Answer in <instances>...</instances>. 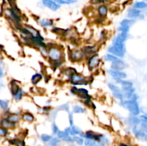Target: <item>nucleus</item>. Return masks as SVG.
I'll use <instances>...</instances> for the list:
<instances>
[{
	"label": "nucleus",
	"instance_id": "obj_39",
	"mask_svg": "<svg viewBox=\"0 0 147 146\" xmlns=\"http://www.w3.org/2000/svg\"><path fill=\"white\" fill-rule=\"evenodd\" d=\"M59 3L61 4H70L73 1V0H57Z\"/></svg>",
	"mask_w": 147,
	"mask_h": 146
},
{
	"label": "nucleus",
	"instance_id": "obj_22",
	"mask_svg": "<svg viewBox=\"0 0 147 146\" xmlns=\"http://www.w3.org/2000/svg\"><path fill=\"white\" fill-rule=\"evenodd\" d=\"M98 12L101 16L106 15V14H107L108 12V9L106 8V7H105V6H101V7H99Z\"/></svg>",
	"mask_w": 147,
	"mask_h": 146
},
{
	"label": "nucleus",
	"instance_id": "obj_14",
	"mask_svg": "<svg viewBox=\"0 0 147 146\" xmlns=\"http://www.w3.org/2000/svg\"><path fill=\"white\" fill-rule=\"evenodd\" d=\"M71 80L74 84H82L83 82H84L85 78L80 75L78 74H73L71 77Z\"/></svg>",
	"mask_w": 147,
	"mask_h": 146
},
{
	"label": "nucleus",
	"instance_id": "obj_42",
	"mask_svg": "<svg viewBox=\"0 0 147 146\" xmlns=\"http://www.w3.org/2000/svg\"><path fill=\"white\" fill-rule=\"evenodd\" d=\"M69 119H70V125H73V115L71 114H69Z\"/></svg>",
	"mask_w": 147,
	"mask_h": 146
},
{
	"label": "nucleus",
	"instance_id": "obj_30",
	"mask_svg": "<svg viewBox=\"0 0 147 146\" xmlns=\"http://www.w3.org/2000/svg\"><path fill=\"white\" fill-rule=\"evenodd\" d=\"M41 139L43 142H48L51 140L52 137L50 135H48L43 134L41 135Z\"/></svg>",
	"mask_w": 147,
	"mask_h": 146
},
{
	"label": "nucleus",
	"instance_id": "obj_19",
	"mask_svg": "<svg viewBox=\"0 0 147 146\" xmlns=\"http://www.w3.org/2000/svg\"><path fill=\"white\" fill-rule=\"evenodd\" d=\"M134 7L136 9H145L147 7V3L145 1H139L135 4Z\"/></svg>",
	"mask_w": 147,
	"mask_h": 146
},
{
	"label": "nucleus",
	"instance_id": "obj_31",
	"mask_svg": "<svg viewBox=\"0 0 147 146\" xmlns=\"http://www.w3.org/2000/svg\"><path fill=\"white\" fill-rule=\"evenodd\" d=\"M99 143H100L101 145H108L109 143V139L107 138V137H106L105 136H102L101 139H100V141L99 142Z\"/></svg>",
	"mask_w": 147,
	"mask_h": 146
},
{
	"label": "nucleus",
	"instance_id": "obj_3",
	"mask_svg": "<svg viewBox=\"0 0 147 146\" xmlns=\"http://www.w3.org/2000/svg\"><path fill=\"white\" fill-rule=\"evenodd\" d=\"M109 88L111 89V90L112 91V92H113V95H114L116 98L119 99V100H123V93L121 92V91L120 88H119V87H117V86L115 85V84H111V83L109 84Z\"/></svg>",
	"mask_w": 147,
	"mask_h": 146
},
{
	"label": "nucleus",
	"instance_id": "obj_24",
	"mask_svg": "<svg viewBox=\"0 0 147 146\" xmlns=\"http://www.w3.org/2000/svg\"><path fill=\"white\" fill-rule=\"evenodd\" d=\"M23 118L29 122H32L34 120V117H33L32 115L30 114V113H25V114L23 115Z\"/></svg>",
	"mask_w": 147,
	"mask_h": 146
},
{
	"label": "nucleus",
	"instance_id": "obj_18",
	"mask_svg": "<svg viewBox=\"0 0 147 146\" xmlns=\"http://www.w3.org/2000/svg\"><path fill=\"white\" fill-rule=\"evenodd\" d=\"M135 23L134 20L132 19H124L121 22V26H128V27H130L132 24H134Z\"/></svg>",
	"mask_w": 147,
	"mask_h": 146
},
{
	"label": "nucleus",
	"instance_id": "obj_32",
	"mask_svg": "<svg viewBox=\"0 0 147 146\" xmlns=\"http://www.w3.org/2000/svg\"><path fill=\"white\" fill-rule=\"evenodd\" d=\"M58 143H59L58 139L53 138V139H51V140H50V146H57Z\"/></svg>",
	"mask_w": 147,
	"mask_h": 146
},
{
	"label": "nucleus",
	"instance_id": "obj_25",
	"mask_svg": "<svg viewBox=\"0 0 147 146\" xmlns=\"http://www.w3.org/2000/svg\"><path fill=\"white\" fill-rule=\"evenodd\" d=\"M106 60H107L108 61L114 62H116L118 61V60H119V59L118 58V57H116V56L112 55V54H107V55H106Z\"/></svg>",
	"mask_w": 147,
	"mask_h": 146
},
{
	"label": "nucleus",
	"instance_id": "obj_23",
	"mask_svg": "<svg viewBox=\"0 0 147 146\" xmlns=\"http://www.w3.org/2000/svg\"><path fill=\"white\" fill-rule=\"evenodd\" d=\"M8 120H9V121L12 122V123H15V122L18 121V120H20V117H19L17 114H12L8 117Z\"/></svg>",
	"mask_w": 147,
	"mask_h": 146
},
{
	"label": "nucleus",
	"instance_id": "obj_5",
	"mask_svg": "<svg viewBox=\"0 0 147 146\" xmlns=\"http://www.w3.org/2000/svg\"><path fill=\"white\" fill-rule=\"evenodd\" d=\"M122 89L124 93L134 92V89H133V84L129 81H121Z\"/></svg>",
	"mask_w": 147,
	"mask_h": 146
},
{
	"label": "nucleus",
	"instance_id": "obj_33",
	"mask_svg": "<svg viewBox=\"0 0 147 146\" xmlns=\"http://www.w3.org/2000/svg\"><path fill=\"white\" fill-rule=\"evenodd\" d=\"M0 105H1V107L3 110H5L8 107V103H7V102L1 100H0Z\"/></svg>",
	"mask_w": 147,
	"mask_h": 146
},
{
	"label": "nucleus",
	"instance_id": "obj_10",
	"mask_svg": "<svg viewBox=\"0 0 147 146\" xmlns=\"http://www.w3.org/2000/svg\"><path fill=\"white\" fill-rule=\"evenodd\" d=\"M109 72L112 77L116 79H124L126 77V74L123 72L118 71V70H110Z\"/></svg>",
	"mask_w": 147,
	"mask_h": 146
},
{
	"label": "nucleus",
	"instance_id": "obj_34",
	"mask_svg": "<svg viewBox=\"0 0 147 146\" xmlns=\"http://www.w3.org/2000/svg\"><path fill=\"white\" fill-rule=\"evenodd\" d=\"M85 50H86V52L88 53V54H92V53H93L96 51L95 50V47H88Z\"/></svg>",
	"mask_w": 147,
	"mask_h": 146
},
{
	"label": "nucleus",
	"instance_id": "obj_4",
	"mask_svg": "<svg viewBox=\"0 0 147 146\" xmlns=\"http://www.w3.org/2000/svg\"><path fill=\"white\" fill-rule=\"evenodd\" d=\"M134 133L136 137L142 140H144V141H147V133L143 130H139L136 127H134Z\"/></svg>",
	"mask_w": 147,
	"mask_h": 146
},
{
	"label": "nucleus",
	"instance_id": "obj_13",
	"mask_svg": "<svg viewBox=\"0 0 147 146\" xmlns=\"http://www.w3.org/2000/svg\"><path fill=\"white\" fill-rule=\"evenodd\" d=\"M99 62H100V60H99L98 56L97 55L93 56V57L89 60V62H88L89 67H92V68L96 67V66H98V64H99Z\"/></svg>",
	"mask_w": 147,
	"mask_h": 146
},
{
	"label": "nucleus",
	"instance_id": "obj_43",
	"mask_svg": "<svg viewBox=\"0 0 147 146\" xmlns=\"http://www.w3.org/2000/svg\"><path fill=\"white\" fill-rule=\"evenodd\" d=\"M144 1H145V2H146V3H147V0H144Z\"/></svg>",
	"mask_w": 147,
	"mask_h": 146
},
{
	"label": "nucleus",
	"instance_id": "obj_15",
	"mask_svg": "<svg viewBox=\"0 0 147 146\" xmlns=\"http://www.w3.org/2000/svg\"><path fill=\"white\" fill-rule=\"evenodd\" d=\"M142 16L141 11L138 9H131L130 11L128 12V17L129 18H136V17H139Z\"/></svg>",
	"mask_w": 147,
	"mask_h": 146
},
{
	"label": "nucleus",
	"instance_id": "obj_9",
	"mask_svg": "<svg viewBox=\"0 0 147 146\" xmlns=\"http://www.w3.org/2000/svg\"><path fill=\"white\" fill-rule=\"evenodd\" d=\"M111 67L112 69H113V70H118V71H121V70L126 68V63L123 62V61L119 60H118V61L113 62V64H112L111 65Z\"/></svg>",
	"mask_w": 147,
	"mask_h": 146
},
{
	"label": "nucleus",
	"instance_id": "obj_7",
	"mask_svg": "<svg viewBox=\"0 0 147 146\" xmlns=\"http://www.w3.org/2000/svg\"><path fill=\"white\" fill-rule=\"evenodd\" d=\"M42 2L45 6L48 7L50 9L53 10V11H56V10H57L60 7L59 4H56L53 0H42Z\"/></svg>",
	"mask_w": 147,
	"mask_h": 146
},
{
	"label": "nucleus",
	"instance_id": "obj_40",
	"mask_svg": "<svg viewBox=\"0 0 147 146\" xmlns=\"http://www.w3.org/2000/svg\"><path fill=\"white\" fill-rule=\"evenodd\" d=\"M53 133H54V134H57V133L59 132L58 127H57V126L56 125L55 123L53 125Z\"/></svg>",
	"mask_w": 147,
	"mask_h": 146
},
{
	"label": "nucleus",
	"instance_id": "obj_37",
	"mask_svg": "<svg viewBox=\"0 0 147 146\" xmlns=\"http://www.w3.org/2000/svg\"><path fill=\"white\" fill-rule=\"evenodd\" d=\"M130 121L132 124H134V125H138L139 123H140V120H139L138 118H136V117H131Z\"/></svg>",
	"mask_w": 147,
	"mask_h": 146
},
{
	"label": "nucleus",
	"instance_id": "obj_11",
	"mask_svg": "<svg viewBox=\"0 0 147 146\" xmlns=\"http://www.w3.org/2000/svg\"><path fill=\"white\" fill-rule=\"evenodd\" d=\"M70 57L71 58L72 60L73 61H78V60H80L83 59V54L80 51H73L71 52L70 54Z\"/></svg>",
	"mask_w": 147,
	"mask_h": 146
},
{
	"label": "nucleus",
	"instance_id": "obj_12",
	"mask_svg": "<svg viewBox=\"0 0 147 146\" xmlns=\"http://www.w3.org/2000/svg\"><path fill=\"white\" fill-rule=\"evenodd\" d=\"M128 37V34L126 32H122L119 34L117 37L115 38L114 43H120V44H123Z\"/></svg>",
	"mask_w": 147,
	"mask_h": 146
},
{
	"label": "nucleus",
	"instance_id": "obj_2",
	"mask_svg": "<svg viewBox=\"0 0 147 146\" xmlns=\"http://www.w3.org/2000/svg\"><path fill=\"white\" fill-rule=\"evenodd\" d=\"M109 51L111 52L112 54H115L119 57H123L126 52V49H125L124 44H120V43H114L113 45H112L109 49Z\"/></svg>",
	"mask_w": 147,
	"mask_h": 146
},
{
	"label": "nucleus",
	"instance_id": "obj_28",
	"mask_svg": "<svg viewBox=\"0 0 147 146\" xmlns=\"http://www.w3.org/2000/svg\"><path fill=\"white\" fill-rule=\"evenodd\" d=\"M40 24L41 25L45 26V27H47V26H50L53 24V21H49V20H41L40 21Z\"/></svg>",
	"mask_w": 147,
	"mask_h": 146
},
{
	"label": "nucleus",
	"instance_id": "obj_44",
	"mask_svg": "<svg viewBox=\"0 0 147 146\" xmlns=\"http://www.w3.org/2000/svg\"><path fill=\"white\" fill-rule=\"evenodd\" d=\"M70 146H73V145H70Z\"/></svg>",
	"mask_w": 147,
	"mask_h": 146
},
{
	"label": "nucleus",
	"instance_id": "obj_38",
	"mask_svg": "<svg viewBox=\"0 0 147 146\" xmlns=\"http://www.w3.org/2000/svg\"><path fill=\"white\" fill-rule=\"evenodd\" d=\"M7 133V129H6V127H1V129H0V134H1V136H4V135H6Z\"/></svg>",
	"mask_w": 147,
	"mask_h": 146
},
{
	"label": "nucleus",
	"instance_id": "obj_41",
	"mask_svg": "<svg viewBox=\"0 0 147 146\" xmlns=\"http://www.w3.org/2000/svg\"><path fill=\"white\" fill-rule=\"evenodd\" d=\"M141 119H142L143 121H144V123H147V114L141 116Z\"/></svg>",
	"mask_w": 147,
	"mask_h": 146
},
{
	"label": "nucleus",
	"instance_id": "obj_16",
	"mask_svg": "<svg viewBox=\"0 0 147 146\" xmlns=\"http://www.w3.org/2000/svg\"><path fill=\"white\" fill-rule=\"evenodd\" d=\"M77 94L80 97L82 98H88V91L85 89H79L78 91Z\"/></svg>",
	"mask_w": 147,
	"mask_h": 146
},
{
	"label": "nucleus",
	"instance_id": "obj_27",
	"mask_svg": "<svg viewBox=\"0 0 147 146\" xmlns=\"http://www.w3.org/2000/svg\"><path fill=\"white\" fill-rule=\"evenodd\" d=\"M68 135H69L67 134V133H66L65 131H59L58 133H57V137H58L59 138L64 139Z\"/></svg>",
	"mask_w": 147,
	"mask_h": 146
},
{
	"label": "nucleus",
	"instance_id": "obj_8",
	"mask_svg": "<svg viewBox=\"0 0 147 146\" xmlns=\"http://www.w3.org/2000/svg\"><path fill=\"white\" fill-rule=\"evenodd\" d=\"M102 136L103 135L97 134V133H94V132H93V131H88V132H86L85 137H87L88 139L93 140H95V141L98 142L99 143V142L100 141V139H101Z\"/></svg>",
	"mask_w": 147,
	"mask_h": 146
},
{
	"label": "nucleus",
	"instance_id": "obj_29",
	"mask_svg": "<svg viewBox=\"0 0 147 146\" xmlns=\"http://www.w3.org/2000/svg\"><path fill=\"white\" fill-rule=\"evenodd\" d=\"M84 109L81 107H79V106H76L73 108V112L75 113H84Z\"/></svg>",
	"mask_w": 147,
	"mask_h": 146
},
{
	"label": "nucleus",
	"instance_id": "obj_17",
	"mask_svg": "<svg viewBox=\"0 0 147 146\" xmlns=\"http://www.w3.org/2000/svg\"><path fill=\"white\" fill-rule=\"evenodd\" d=\"M1 125H2V126L4 127H12L14 126V123H12V122L9 121V120L7 119V120H6V119H4V120L1 121Z\"/></svg>",
	"mask_w": 147,
	"mask_h": 146
},
{
	"label": "nucleus",
	"instance_id": "obj_21",
	"mask_svg": "<svg viewBox=\"0 0 147 146\" xmlns=\"http://www.w3.org/2000/svg\"><path fill=\"white\" fill-rule=\"evenodd\" d=\"M81 133V130H80V128L77 127V126H73L71 127V135H76L80 134Z\"/></svg>",
	"mask_w": 147,
	"mask_h": 146
},
{
	"label": "nucleus",
	"instance_id": "obj_1",
	"mask_svg": "<svg viewBox=\"0 0 147 146\" xmlns=\"http://www.w3.org/2000/svg\"><path fill=\"white\" fill-rule=\"evenodd\" d=\"M122 105L127 109L132 115H137L140 113V110H139V105L138 103L136 102V100H126V101H123L122 102Z\"/></svg>",
	"mask_w": 147,
	"mask_h": 146
},
{
	"label": "nucleus",
	"instance_id": "obj_36",
	"mask_svg": "<svg viewBox=\"0 0 147 146\" xmlns=\"http://www.w3.org/2000/svg\"><path fill=\"white\" fill-rule=\"evenodd\" d=\"M129 28H130V27H128V26H121V27L119 28V30L121 31L122 32L127 33L128 31H129Z\"/></svg>",
	"mask_w": 147,
	"mask_h": 146
},
{
	"label": "nucleus",
	"instance_id": "obj_6",
	"mask_svg": "<svg viewBox=\"0 0 147 146\" xmlns=\"http://www.w3.org/2000/svg\"><path fill=\"white\" fill-rule=\"evenodd\" d=\"M49 56L50 58L54 60H58L61 58V52L59 50L56 48H51L49 50Z\"/></svg>",
	"mask_w": 147,
	"mask_h": 146
},
{
	"label": "nucleus",
	"instance_id": "obj_26",
	"mask_svg": "<svg viewBox=\"0 0 147 146\" xmlns=\"http://www.w3.org/2000/svg\"><path fill=\"white\" fill-rule=\"evenodd\" d=\"M73 138V141L76 142V143H78V145H82L83 144V143H84V141H83V139L81 138L80 137L74 136Z\"/></svg>",
	"mask_w": 147,
	"mask_h": 146
},
{
	"label": "nucleus",
	"instance_id": "obj_35",
	"mask_svg": "<svg viewBox=\"0 0 147 146\" xmlns=\"http://www.w3.org/2000/svg\"><path fill=\"white\" fill-rule=\"evenodd\" d=\"M22 94H23L22 91L21 90H20L18 92H17V93H16L15 94H14V97H15V98L17 99V100H20V99L22 98Z\"/></svg>",
	"mask_w": 147,
	"mask_h": 146
},
{
	"label": "nucleus",
	"instance_id": "obj_20",
	"mask_svg": "<svg viewBox=\"0 0 147 146\" xmlns=\"http://www.w3.org/2000/svg\"><path fill=\"white\" fill-rule=\"evenodd\" d=\"M42 79V75L40 74H35L33 75L32 78V82L33 84H37L39 81Z\"/></svg>",
	"mask_w": 147,
	"mask_h": 146
}]
</instances>
